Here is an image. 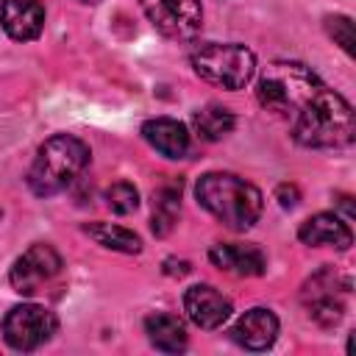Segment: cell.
Returning <instances> with one entry per match:
<instances>
[{
  "label": "cell",
  "mask_w": 356,
  "mask_h": 356,
  "mask_svg": "<svg viewBox=\"0 0 356 356\" xmlns=\"http://www.w3.org/2000/svg\"><path fill=\"white\" fill-rule=\"evenodd\" d=\"M256 97L303 147L353 145V106L300 61H270L256 78Z\"/></svg>",
  "instance_id": "6da1fadb"
},
{
  "label": "cell",
  "mask_w": 356,
  "mask_h": 356,
  "mask_svg": "<svg viewBox=\"0 0 356 356\" xmlns=\"http://www.w3.org/2000/svg\"><path fill=\"white\" fill-rule=\"evenodd\" d=\"M197 203L231 231H248L259 222L264 197L261 192L234 172H206L195 184Z\"/></svg>",
  "instance_id": "7a4b0ae2"
},
{
  "label": "cell",
  "mask_w": 356,
  "mask_h": 356,
  "mask_svg": "<svg viewBox=\"0 0 356 356\" xmlns=\"http://www.w3.org/2000/svg\"><path fill=\"white\" fill-rule=\"evenodd\" d=\"M89 147L72 134H56L44 139L28 167V189L36 197H53L64 192L89 164Z\"/></svg>",
  "instance_id": "3957f363"
},
{
  "label": "cell",
  "mask_w": 356,
  "mask_h": 356,
  "mask_svg": "<svg viewBox=\"0 0 356 356\" xmlns=\"http://www.w3.org/2000/svg\"><path fill=\"white\" fill-rule=\"evenodd\" d=\"M189 64L195 75H200L206 83H214L220 89L236 92L245 89L256 75V56L250 47L236 42H200L189 53Z\"/></svg>",
  "instance_id": "277c9868"
},
{
  "label": "cell",
  "mask_w": 356,
  "mask_h": 356,
  "mask_svg": "<svg viewBox=\"0 0 356 356\" xmlns=\"http://www.w3.org/2000/svg\"><path fill=\"white\" fill-rule=\"evenodd\" d=\"M61 278H64V261H61L58 250L53 245H44V242L31 245L11 264V273H8L11 289L25 295V298L56 292L61 286Z\"/></svg>",
  "instance_id": "5b68a950"
},
{
  "label": "cell",
  "mask_w": 356,
  "mask_h": 356,
  "mask_svg": "<svg viewBox=\"0 0 356 356\" xmlns=\"http://www.w3.org/2000/svg\"><path fill=\"white\" fill-rule=\"evenodd\" d=\"M348 292H350L348 275H342L334 267H320L314 275L306 278V284L300 289V303L317 325L334 328L345 317Z\"/></svg>",
  "instance_id": "8992f818"
},
{
  "label": "cell",
  "mask_w": 356,
  "mask_h": 356,
  "mask_svg": "<svg viewBox=\"0 0 356 356\" xmlns=\"http://www.w3.org/2000/svg\"><path fill=\"white\" fill-rule=\"evenodd\" d=\"M56 331H58V317L39 303H19L8 309V314L3 317L6 345L22 353H31L47 345Z\"/></svg>",
  "instance_id": "52a82bcc"
},
{
  "label": "cell",
  "mask_w": 356,
  "mask_h": 356,
  "mask_svg": "<svg viewBox=\"0 0 356 356\" xmlns=\"http://www.w3.org/2000/svg\"><path fill=\"white\" fill-rule=\"evenodd\" d=\"M150 25L175 42H189L203 28L200 0H139Z\"/></svg>",
  "instance_id": "ba28073f"
},
{
  "label": "cell",
  "mask_w": 356,
  "mask_h": 356,
  "mask_svg": "<svg viewBox=\"0 0 356 356\" xmlns=\"http://www.w3.org/2000/svg\"><path fill=\"white\" fill-rule=\"evenodd\" d=\"M184 312H186V317L197 328L214 331V328H220L231 317L234 303L217 286H211V284H195V286H189L184 292Z\"/></svg>",
  "instance_id": "9c48e42d"
},
{
  "label": "cell",
  "mask_w": 356,
  "mask_h": 356,
  "mask_svg": "<svg viewBox=\"0 0 356 356\" xmlns=\"http://www.w3.org/2000/svg\"><path fill=\"white\" fill-rule=\"evenodd\" d=\"M0 25L14 42H33L44 31V6L39 0H0Z\"/></svg>",
  "instance_id": "30bf717a"
},
{
  "label": "cell",
  "mask_w": 356,
  "mask_h": 356,
  "mask_svg": "<svg viewBox=\"0 0 356 356\" xmlns=\"http://www.w3.org/2000/svg\"><path fill=\"white\" fill-rule=\"evenodd\" d=\"M209 259L222 273H231L239 278H253L267 270V256L261 253V248L242 245V242H217L209 250Z\"/></svg>",
  "instance_id": "8fae6325"
},
{
  "label": "cell",
  "mask_w": 356,
  "mask_h": 356,
  "mask_svg": "<svg viewBox=\"0 0 356 356\" xmlns=\"http://www.w3.org/2000/svg\"><path fill=\"white\" fill-rule=\"evenodd\" d=\"M298 239L312 248H334V250H348L353 245L350 225L331 211H320L303 220L298 228Z\"/></svg>",
  "instance_id": "7c38bea8"
},
{
  "label": "cell",
  "mask_w": 356,
  "mask_h": 356,
  "mask_svg": "<svg viewBox=\"0 0 356 356\" xmlns=\"http://www.w3.org/2000/svg\"><path fill=\"white\" fill-rule=\"evenodd\" d=\"M278 337V317L264 309H248L234 325H231V339L248 350H267Z\"/></svg>",
  "instance_id": "4fadbf2b"
},
{
  "label": "cell",
  "mask_w": 356,
  "mask_h": 356,
  "mask_svg": "<svg viewBox=\"0 0 356 356\" xmlns=\"http://www.w3.org/2000/svg\"><path fill=\"white\" fill-rule=\"evenodd\" d=\"M142 136H145V142L156 153H161L164 159H172V161L186 159L189 145H192L186 125L172 120V117H153V120H147L142 125Z\"/></svg>",
  "instance_id": "5bb4252c"
},
{
  "label": "cell",
  "mask_w": 356,
  "mask_h": 356,
  "mask_svg": "<svg viewBox=\"0 0 356 356\" xmlns=\"http://www.w3.org/2000/svg\"><path fill=\"white\" fill-rule=\"evenodd\" d=\"M145 334L150 339V345L161 353H181L189 345V334L186 325L178 314L172 312H156L145 320Z\"/></svg>",
  "instance_id": "9a60e30c"
},
{
  "label": "cell",
  "mask_w": 356,
  "mask_h": 356,
  "mask_svg": "<svg viewBox=\"0 0 356 356\" xmlns=\"http://www.w3.org/2000/svg\"><path fill=\"white\" fill-rule=\"evenodd\" d=\"M181 214V181H164L159 189H153V234L167 236Z\"/></svg>",
  "instance_id": "2e32d148"
},
{
  "label": "cell",
  "mask_w": 356,
  "mask_h": 356,
  "mask_svg": "<svg viewBox=\"0 0 356 356\" xmlns=\"http://www.w3.org/2000/svg\"><path fill=\"white\" fill-rule=\"evenodd\" d=\"M83 234L86 236H92L100 248H106V250H117V253H142V239H139V234H134L131 228H122V225H117V222H100V220H95V222H86L83 225Z\"/></svg>",
  "instance_id": "e0dca14e"
},
{
  "label": "cell",
  "mask_w": 356,
  "mask_h": 356,
  "mask_svg": "<svg viewBox=\"0 0 356 356\" xmlns=\"http://www.w3.org/2000/svg\"><path fill=\"white\" fill-rule=\"evenodd\" d=\"M234 125H236L234 111L220 103H209L192 114V128L203 142H217V139L228 136L234 131Z\"/></svg>",
  "instance_id": "ac0fdd59"
},
{
  "label": "cell",
  "mask_w": 356,
  "mask_h": 356,
  "mask_svg": "<svg viewBox=\"0 0 356 356\" xmlns=\"http://www.w3.org/2000/svg\"><path fill=\"white\" fill-rule=\"evenodd\" d=\"M106 206H108L114 214H131V211H136V206H139V192H136V186L128 184V181L111 184V186L106 189Z\"/></svg>",
  "instance_id": "d6986e66"
},
{
  "label": "cell",
  "mask_w": 356,
  "mask_h": 356,
  "mask_svg": "<svg viewBox=\"0 0 356 356\" xmlns=\"http://www.w3.org/2000/svg\"><path fill=\"white\" fill-rule=\"evenodd\" d=\"M325 31L348 56H353V22H350V17H345V14L325 17Z\"/></svg>",
  "instance_id": "ffe728a7"
},
{
  "label": "cell",
  "mask_w": 356,
  "mask_h": 356,
  "mask_svg": "<svg viewBox=\"0 0 356 356\" xmlns=\"http://www.w3.org/2000/svg\"><path fill=\"white\" fill-rule=\"evenodd\" d=\"M275 197H278L281 209H295L298 200H300V192H298L295 184H281V186L275 189Z\"/></svg>",
  "instance_id": "44dd1931"
},
{
  "label": "cell",
  "mask_w": 356,
  "mask_h": 356,
  "mask_svg": "<svg viewBox=\"0 0 356 356\" xmlns=\"http://www.w3.org/2000/svg\"><path fill=\"white\" fill-rule=\"evenodd\" d=\"M189 270H192V267H189L186 259H164V273H167V275H178V278H181V275H186Z\"/></svg>",
  "instance_id": "7402d4cb"
},
{
  "label": "cell",
  "mask_w": 356,
  "mask_h": 356,
  "mask_svg": "<svg viewBox=\"0 0 356 356\" xmlns=\"http://www.w3.org/2000/svg\"><path fill=\"white\" fill-rule=\"evenodd\" d=\"M78 3H86V6H95V3H100V0H78Z\"/></svg>",
  "instance_id": "603a6c76"
}]
</instances>
